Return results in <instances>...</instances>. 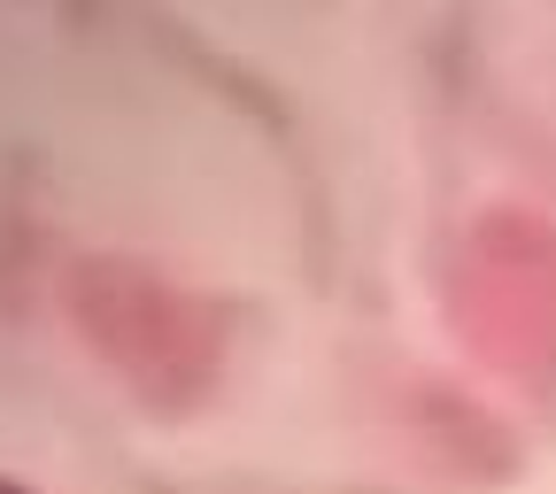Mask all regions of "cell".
<instances>
[{
	"mask_svg": "<svg viewBox=\"0 0 556 494\" xmlns=\"http://www.w3.org/2000/svg\"><path fill=\"white\" fill-rule=\"evenodd\" d=\"M70 317L93 340V356L155 409H186L225 356L217 317L139 263H86L70 278Z\"/></svg>",
	"mask_w": 556,
	"mask_h": 494,
	"instance_id": "2",
	"label": "cell"
},
{
	"mask_svg": "<svg viewBox=\"0 0 556 494\" xmlns=\"http://www.w3.org/2000/svg\"><path fill=\"white\" fill-rule=\"evenodd\" d=\"M441 302L479 364L518 387H556V232L541 217H486L456 248Z\"/></svg>",
	"mask_w": 556,
	"mask_h": 494,
	"instance_id": "1",
	"label": "cell"
},
{
	"mask_svg": "<svg viewBox=\"0 0 556 494\" xmlns=\"http://www.w3.org/2000/svg\"><path fill=\"white\" fill-rule=\"evenodd\" d=\"M0 494H24V486H9V479H0Z\"/></svg>",
	"mask_w": 556,
	"mask_h": 494,
	"instance_id": "3",
	"label": "cell"
}]
</instances>
